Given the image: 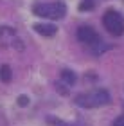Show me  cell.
Masks as SVG:
<instances>
[{"instance_id":"obj_2","label":"cell","mask_w":124,"mask_h":126,"mask_svg":"<svg viewBox=\"0 0 124 126\" xmlns=\"http://www.w3.org/2000/svg\"><path fill=\"white\" fill-rule=\"evenodd\" d=\"M32 13L38 16H45V18H52V20H59L63 18L67 13V7L63 2H50V4H36L32 7Z\"/></svg>"},{"instance_id":"obj_6","label":"cell","mask_w":124,"mask_h":126,"mask_svg":"<svg viewBox=\"0 0 124 126\" xmlns=\"http://www.w3.org/2000/svg\"><path fill=\"white\" fill-rule=\"evenodd\" d=\"M34 31L38 34H41V36H54L58 29L52 24H34Z\"/></svg>"},{"instance_id":"obj_5","label":"cell","mask_w":124,"mask_h":126,"mask_svg":"<svg viewBox=\"0 0 124 126\" xmlns=\"http://www.w3.org/2000/svg\"><path fill=\"white\" fill-rule=\"evenodd\" d=\"M77 40L83 42V43H86V45H95V43L101 42L99 34L95 32L90 25H81L79 29H77Z\"/></svg>"},{"instance_id":"obj_11","label":"cell","mask_w":124,"mask_h":126,"mask_svg":"<svg viewBox=\"0 0 124 126\" xmlns=\"http://www.w3.org/2000/svg\"><path fill=\"white\" fill-rule=\"evenodd\" d=\"M113 126H124V115H122V117H119V119H115Z\"/></svg>"},{"instance_id":"obj_8","label":"cell","mask_w":124,"mask_h":126,"mask_svg":"<svg viewBox=\"0 0 124 126\" xmlns=\"http://www.w3.org/2000/svg\"><path fill=\"white\" fill-rule=\"evenodd\" d=\"M61 79H63V83H67V85H74L77 78H76V74L72 72V70L63 68V70H61Z\"/></svg>"},{"instance_id":"obj_3","label":"cell","mask_w":124,"mask_h":126,"mask_svg":"<svg viewBox=\"0 0 124 126\" xmlns=\"http://www.w3.org/2000/svg\"><path fill=\"white\" fill-rule=\"evenodd\" d=\"M103 24L106 27V31L111 32L113 36H121V34H124V18L117 13V11H113V9H110V11L104 13Z\"/></svg>"},{"instance_id":"obj_4","label":"cell","mask_w":124,"mask_h":126,"mask_svg":"<svg viewBox=\"0 0 124 126\" xmlns=\"http://www.w3.org/2000/svg\"><path fill=\"white\" fill-rule=\"evenodd\" d=\"M0 43L5 45V47H16V49H22V43L18 36H16L14 29H11V27L4 25L0 27Z\"/></svg>"},{"instance_id":"obj_10","label":"cell","mask_w":124,"mask_h":126,"mask_svg":"<svg viewBox=\"0 0 124 126\" xmlns=\"http://www.w3.org/2000/svg\"><path fill=\"white\" fill-rule=\"evenodd\" d=\"M18 105L20 106H27V105H29V97H27V95H20L18 97Z\"/></svg>"},{"instance_id":"obj_7","label":"cell","mask_w":124,"mask_h":126,"mask_svg":"<svg viewBox=\"0 0 124 126\" xmlns=\"http://www.w3.org/2000/svg\"><path fill=\"white\" fill-rule=\"evenodd\" d=\"M11 78H13L11 67L9 65H2V67H0V81H2V83H9Z\"/></svg>"},{"instance_id":"obj_1","label":"cell","mask_w":124,"mask_h":126,"mask_svg":"<svg viewBox=\"0 0 124 126\" xmlns=\"http://www.w3.org/2000/svg\"><path fill=\"white\" fill-rule=\"evenodd\" d=\"M110 94L108 90H92L88 94H79L76 97V105L77 106H83V108H97V106H103V105H108L110 103Z\"/></svg>"},{"instance_id":"obj_9","label":"cell","mask_w":124,"mask_h":126,"mask_svg":"<svg viewBox=\"0 0 124 126\" xmlns=\"http://www.w3.org/2000/svg\"><path fill=\"white\" fill-rule=\"evenodd\" d=\"M92 7H94V0H83L81 5H79V9H81V11H90Z\"/></svg>"}]
</instances>
